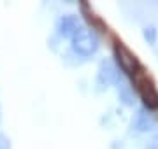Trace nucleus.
Returning a JSON list of instances; mask_svg holds the SVG:
<instances>
[{
    "mask_svg": "<svg viewBox=\"0 0 158 149\" xmlns=\"http://www.w3.org/2000/svg\"><path fill=\"white\" fill-rule=\"evenodd\" d=\"M118 97H119V102L127 105V107H132L134 105V91H132V88L128 84H125V83H119L118 81Z\"/></svg>",
    "mask_w": 158,
    "mask_h": 149,
    "instance_id": "7",
    "label": "nucleus"
},
{
    "mask_svg": "<svg viewBox=\"0 0 158 149\" xmlns=\"http://www.w3.org/2000/svg\"><path fill=\"white\" fill-rule=\"evenodd\" d=\"M114 58H116L119 69L123 70L125 74L135 75L139 72V62H137L135 54L130 51L123 42H119V40L114 44Z\"/></svg>",
    "mask_w": 158,
    "mask_h": 149,
    "instance_id": "3",
    "label": "nucleus"
},
{
    "mask_svg": "<svg viewBox=\"0 0 158 149\" xmlns=\"http://www.w3.org/2000/svg\"><path fill=\"white\" fill-rule=\"evenodd\" d=\"M0 119H2V116H0Z\"/></svg>",
    "mask_w": 158,
    "mask_h": 149,
    "instance_id": "11",
    "label": "nucleus"
},
{
    "mask_svg": "<svg viewBox=\"0 0 158 149\" xmlns=\"http://www.w3.org/2000/svg\"><path fill=\"white\" fill-rule=\"evenodd\" d=\"M72 49L81 56H91L98 49V37L91 28L81 26L72 39Z\"/></svg>",
    "mask_w": 158,
    "mask_h": 149,
    "instance_id": "1",
    "label": "nucleus"
},
{
    "mask_svg": "<svg viewBox=\"0 0 158 149\" xmlns=\"http://www.w3.org/2000/svg\"><path fill=\"white\" fill-rule=\"evenodd\" d=\"M148 149H158V135H156V137H153L151 140H149V144H148Z\"/></svg>",
    "mask_w": 158,
    "mask_h": 149,
    "instance_id": "10",
    "label": "nucleus"
},
{
    "mask_svg": "<svg viewBox=\"0 0 158 149\" xmlns=\"http://www.w3.org/2000/svg\"><path fill=\"white\" fill-rule=\"evenodd\" d=\"M118 81H119V75H118L116 67L113 65V62H109V60L100 62L98 74H97V83H98V86L107 88V86H113V84H118Z\"/></svg>",
    "mask_w": 158,
    "mask_h": 149,
    "instance_id": "4",
    "label": "nucleus"
},
{
    "mask_svg": "<svg viewBox=\"0 0 158 149\" xmlns=\"http://www.w3.org/2000/svg\"><path fill=\"white\" fill-rule=\"evenodd\" d=\"M0 149H11V142L4 133H0Z\"/></svg>",
    "mask_w": 158,
    "mask_h": 149,
    "instance_id": "9",
    "label": "nucleus"
},
{
    "mask_svg": "<svg viewBox=\"0 0 158 149\" xmlns=\"http://www.w3.org/2000/svg\"><path fill=\"white\" fill-rule=\"evenodd\" d=\"M83 25L79 21L77 16H72V14H69V16H62L58 19L56 23V30H58V35L63 37V39H72L76 32L81 28Z\"/></svg>",
    "mask_w": 158,
    "mask_h": 149,
    "instance_id": "5",
    "label": "nucleus"
},
{
    "mask_svg": "<svg viewBox=\"0 0 158 149\" xmlns=\"http://www.w3.org/2000/svg\"><path fill=\"white\" fill-rule=\"evenodd\" d=\"M144 39L148 40V44H155L156 42V30L153 28V26H146L144 28Z\"/></svg>",
    "mask_w": 158,
    "mask_h": 149,
    "instance_id": "8",
    "label": "nucleus"
},
{
    "mask_svg": "<svg viewBox=\"0 0 158 149\" xmlns=\"http://www.w3.org/2000/svg\"><path fill=\"white\" fill-rule=\"evenodd\" d=\"M132 126L139 133H146L155 128V118L148 112V109H139L135 118L132 119Z\"/></svg>",
    "mask_w": 158,
    "mask_h": 149,
    "instance_id": "6",
    "label": "nucleus"
},
{
    "mask_svg": "<svg viewBox=\"0 0 158 149\" xmlns=\"http://www.w3.org/2000/svg\"><path fill=\"white\" fill-rule=\"evenodd\" d=\"M134 77H135V88L139 91L142 103H144V109H149V111L158 109V91L155 88V84L148 79L146 75H142L141 72H137Z\"/></svg>",
    "mask_w": 158,
    "mask_h": 149,
    "instance_id": "2",
    "label": "nucleus"
}]
</instances>
